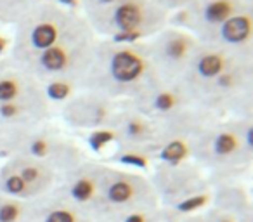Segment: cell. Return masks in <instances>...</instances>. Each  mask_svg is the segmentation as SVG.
I'll use <instances>...</instances> for the list:
<instances>
[{
	"label": "cell",
	"mask_w": 253,
	"mask_h": 222,
	"mask_svg": "<svg viewBox=\"0 0 253 222\" xmlns=\"http://www.w3.org/2000/svg\"><path fill=\"white\" fill-rule=\"evenodd\" d=\"M144 44L156 77L162 82H179L200 45L196 37L173 25L165 26Z\"/></svg>",
	"instance_id": "cell-10"
},
{
	"label": "cell",
	"mask_w": 253,
	"mask_h": 222,
	"mask_svg": "<svg viewBox=\"0 0 253 222\" xmlns=\"http://www.w3.org/2000/svg\"><path fill=\"white\" fill-rule=\"evenodd\" d=\"M198 42L253 63V4L232 14Z\"/></svg>",
	"instance_id": "cell-14"
},
{
	"label": "cell",
	"mask_w": 253,
	"mask_h": 222,
	"mask_svg": "<svg viewBox=\"0 0 253 222\" xmlns=\"http://www.w3.org/2000/svg\"><path fill=\"white\" fill-rule=\"evenodd\" d=\"M54 104L42 101L0 102V155L9 156L35 129L50 122Z\"/></svg>",
	"instance_id": "cell-11"
},
{
	"label": "cell",
	"mask_w": 253,
	"mask_h": 222,
	"mask_svg": "<svg viewBox=\"0 0 253 222\" xmlns=\"http://www.w3.org/2000/svg\"><path fill=\"white\" fill-rule=\"evenodd\" d=\"M4 160L25 180V184L30 187L35 200L47 196V194L54 191L57 179H59V174L54 169H50L47 163L23 155H11V156H5Z\"/></svg>",
	"instance_id": "cell-20"
},
{
	"label": "cell",
	"mask_w": 253,
	"mask_h": 222,
	"mask_svg": "<svg viewBox=\"0 0 253 222\" xmlns=\"http://www.w3.org/2000/svg\"><path fill=\"white\" fill-rule=\"evenodd\" d=\"M158 207V194L148 176L101 162L95 203V215L99 219Z\"/></svg>",
	"instance_id": "cell-6"
},
{
	"label": "cell",
	"mask_w": 253,
	"mask_h": 222,
	"mask_svg": "<svg viewBox=\"0 0 253 222\" xmlns=\"http://www.w3.org/2000/svg\"><path fill=\"white\" fill-rule=\"evenodd\" d=\"M120 106L122 102L113 101L97 92L75 90L59 104V117L75 131H108Z\"/></svg>",
	"instance_id": "cell-12"
},
{
	"label": "cell",
	"mask_w": 253,
	"mask_h": 222,
	"mask_svg": "<svg viewBox=\"0 0 253 222\" xmlns=\"http://www.w3.org/2000/svg\"><path fill=\"white\" fill-rule=\"evenodd\" d=\"M84 18L99 39L130 44L144 42L170 25V14L155 0H118Z\"/></svg>",
	"instance_id": "cell-4"
},
{
	"label": "cell",
	"mask_w": 253,
	"mask_h": 222,
	"mask_svg": "<svg viewBox=\"0 0 253 222\" xmlns=\"http://www.w3.org/2000/svg\"><path fill=\"white\" fill-rule=\"evenodd\" d=\"M11 42H12L11 37H7L4 32H0V57L9 56V50H11Z\"/></svg>",
	"instance_id": "cell-25"
},
{
	"label": "cell",
	"mask_w": 253,
	"mask_h": 222,
	"mask_svg": "<svg viewBox=\"0 0 253 222\" xmlns=\"http://www.w3.org/2000/svg\"><path fill=\"white\" fill-rule=\"evenodd\" d=\"M40 0H0V26L14 28Z\"/></svg>",
	"instance_id": "cell-21"
},
{
	"label": "cell",
	"mask_w": 253,
	"mask_h": 222,
	"mask_svg": "<svg viewBox=\"0 0 253 222\" xmlns=\"http://www.w3.org/2000/svg\"><path fill=\"white\" fill-rule=\"evenodd\" d=\"M99 37L82 16L71 30L52 47L40 52L23 66L40 82H70L75 87L87 71Z\"/></svg>",
	"instance_id": "cell-3"
},
{
	"label": "cell",
	"mask_w": 253,
	"mask_h": 222,
	"mask_svg": "<svg viewBox=\"0 0 253 222\" xmlns=\"http://www.w3.org/2000/svg\"><path fill=\"white\" fill-rule=\"evenodd\" d=\"M252 4L253 0H193L182 11L170 16V25L186 30L200 40L232 14Z\"/></svg>",
	"instance_id": "cell-13"
},
{
	"label": "cell",
	"mask_w": 253,
	"mask_h": 222,
	"mask_svg": "<svg viewBox=\"0 0 253 222\" xmlns=\"http://www.w3.org/2000/svg\"><path fill=\"white\" fill-rule=\"evenodd\" d=\"M43 85L12 57H0V102L42 101Z\"/></svg>",
	"instance_id": "cell-18"
},
{
	"label": "cell",
	"mask_w": 253,
	"mask_h": 222,
	"mask_svg": "<svg viewBox=\"0 0 253 222\" xmlns=\"http://www.w3.org/2000/svg\"><path fill=\"white\" fill-rule=\"evenodd\" d=\"M118 0H80V12L82 16H88L92 12L102 11L109 5L116 4Z\"/></svg>",
	"instance_id": "cell-24"
},
{
	"label": "cell",
	"mask_w": 253,
	"mask_h": 222,
	"mask_svg": "<svg viewBox=\"0 0 253 222\" xmlns=\"http://www.w3.org/2000/svg\"><path fill=\"white\" fill-rule=\"evenodd\" d=\"M158 80L144 42L99 39L77 90H90L118 102H128Z\"/></svg>",
	"instance_id": "cell-1"
},
{
	"label": "cell",
	"mask_w": 253,
	"mask_h": 222,
	"mask_svg": "<svg viewBox=\"0 0 253 222\" xmlns=\"http://www.w3.org/2000/svg\"><path fill=\"white\" fill-rule=\"evenodd\" d=\"M57 4L63 5L66 9H71V11H78L80 12V0H56Z\"/></svg>",
	"instance_id": "cell-26"
},
{
	"label": "cell",
	"mask_w": 253,
	"mask_h": 222,
	"mask_svg": "<svg viewBox=\"0 0 253 222\" xmlns=\"http://www.w3.org/2000/svg\"><path fill=\"white\" fill-rule=\"evenodd\" d=\"M25 222H101L84 208L71 205L54 193L30 201Z\"/></svg>",
	"instance_id": "cell-19"
},
{
	"label": "cell",
	"mask_w": 253,
	"mask_h": 222,
	"mask_svg": "<svg viewBox=\"0 0 253 222\" xmlns=\"http://www.w3.org/2000/svg\"><path fill=\"white\" fill-rule=\"evenodd\" d=\"M99 172H101V162L87 158L80 165L61 174L52 193L61 196L63 200L70 201L71 205H77V207L95 215Z\"/></svg>",
	"instance_id": "cell-17"
},
{
	"label": "cell",
	"mask_w": 253,
	"mask_h": 222,
	"mask_svg": "<svg viewBox=\"0 0 253 222\" xmlns=\"http://www.w3.org/2000/svg\"><path fill=\"white\" fill-rule=\"evenodd\" d=\"M125 104H128L135 111H139L156 124L170 120V118L177 117L182 111L194 106L177 82L162 80H156L151 87H148L137 97L125 102Z\"/></svg>",
	"instance_id": "cell-15"
},
{
	"label": "cell",
	"mask_w": 253,
	"mask_h": 222,
	"mask_svg": "<svg viewBox=\"0 0 253 222\" xmlns=\"http://www.w3.org/2000/svg\"><path fill=\"white\" fill-rule=\"evenodd\" d=\"M187 219H189V222H252V219H245L241 215L234 214V212L215 207V205H211L210 208H207L201 214Z\"/></svg>",
	"instance_id": "cell-23"
},
{
	"label": "cell",
	"mask_w": 253,
	"mask_h": 222,
	"mask_svg": "<svg viewBox=\"0 0 253 222\" xmlns=\"http://www.w3.org/2000/svg\"><path fill=\"white\" fill-rule=\"evenodd\" d=\"M189 160L208 174L211 182L245 174L253 163V117L208 122L191 142Z\"/></svg>",
	"instance_id": "cell-2"
},
{
	"label": "cell",
	"mask_w": 253,
	"mask_h": 222,
	"mask_svg": "<svg viewBox=\"0 0 253 222\" xmlns=\"http://www.w3.org/2000/svg\"><path fill=\"white\" fill-rule=\"evenodd\" d=\"M11 155H23L43 162L59 176L88 158L87 153L56 125H52V122L35 129Z\"/></svg>",
	"instance_id": "cell-9"
},
{
	"label": "cell",
	"mask_w": 253,
	"mask_h": 222,
	"mask_svg": "<svg viewBox=\"0 0 253 222\" xmlns=\"http://www.w3.org/2000/svg\"><path fill=\"white\" fill-rule=\"evenodd\" d=\"M158 194L160 207L173 215V210L207 196L213 182L201 167L193 160L156 162L151 176H148Z\"/></svg>",
	"instance_id": "cell-7"
},
{
	"label": "cell",
	"mask_w": 253,
	"mask_h": 222,
	"mask_svg": "<svg viewBox=\"0 0 253 222\" xmlns=\"http://www.w3.org/2000/svg\"><path fill=\"white\" fill-rule=\"evenodd\" d=\"M80 18L82 12L63 7L56 0H40L14 26L9 57L19 64H26L59 42Z\"/></svg>",
	"instance_id": "cell-5"
},
{
	"label": "cell",
	"mask_w": 253,
	"mask_h": 222,
	"mask_svg": "<svg viewBox=\"0 0 253 222\" xmlns=\"http://www.w3.org/2000/svg\"><path fill=\"white\" fill-rule=\"evenodd\" d=\"M239 61L241 59H236L234 56L224 52V50H218V49H215V47L200 44L177 84L182 87V90L186 92L187 97L193 102V99L196 97L215 77L224 73L225 70H229L232 64L239 63ZM246 63H248V61H246Z\"/></svg>",
	"instance_id": "cell-16"
},
{
	"label": "cell",
	"mask_w": 253,
	"mask_h": 222,
	"mask_svg": "<svg viewBox=\"0 0 253 222\" xmlns=\"http://www.w3.org/2000/svg\"><path fill=\"white\" fill-rule=\"evenodd\" d=\"M26 201L7 198L0 194V222H25L28 214Z\"/></svg>",
	"instance_id": "cell-22"
},
{
	"label": "cell",
	"mask_w": 253,
	"mask_h": 222,
	"mask_svg": "<svg viewBox=\"0 0 253 222\" xmlns=\"http://www.w3.org/2000/svg\"><path fill=\"white\" fill-rule=\"evenodd\" d=\"M116 153L123 160H153L158 151V124L122 102L108 127Z\"/></svg>",
	"instance_id": "cell-8"
}]
</instances>
